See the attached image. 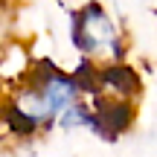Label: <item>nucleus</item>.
Wrapping results in <instances>:
<instances>
[{
    "label": "nucleus",
    "instance_id": "f257e3e1",
    "mask_svg": "<svg viewBox=\"0 0 157 157\" xmlns=\"http://www.w3.org/2000/svg\"><path fill=\"white\" fill-rule=\"evenodd\" d=\"M70 38L87 58H108V64L122 58V38L117 23L111 21L102 3H87L84 9L73 12Z\"/></svg>",
    "mask_w": 157,
    "mask_h": 157
}]
</instances>
